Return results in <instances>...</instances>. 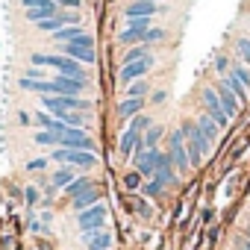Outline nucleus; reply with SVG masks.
Listing matches in <instances>:
<instances>
[{"instance_id": "8", "label": "nucleus", "mask_w": 250, "mask_h": 250, "mask_svg": "<svg viewBox=\"0 0 250 250\" xmlns=\"http://www.w3.org/2000/svg\"><path fill=\"white\" fill-rule=\"evenodd\" d=\"M153 65H156L153 56H145V59L130 62V65H121V71H118V83H121V85H130V83H136V80H145V77L150 74Z\"/></svg>"}, {"instance_id": "24", "label": "nucleus", "mask_w": 250, "mask_h": 250, "mask_svg": "<svg viewBox=\"0 0 250 250\" xmlns=\"http://www.w3.org/2000/svg\"><path fill=\"white\" fill-rule=\"evenodd\" d=\"M94 203H100V191H97V188H88V191H83V194H77V197L71 200V206H74L77 212H83V209H88V206H94Z\"/></svg>"}, {"instance_id": "5", "label": "nucleus", "mask_w": 250, "mask_h": 250, "mask_svg": "<svg viewBox=\"0 0 250 250\" xmlns=\"http://www.w3.org/2000/svg\"><path fill=\"white\" fill-rule=\"evenodd\" d=\"M200 106H203V112L218 124L221 130L229 127V115L224 112V106H221V100H218V91H215L212 85H203V88H200Z\"/></svg>"}, {"instance_id": "14", "label": "nucleus", "mask_w": 250, "mask_h": 250, "mask_svg": "<svg viewBox=\"0 0 250 250\" xmlns=\"http://www.w3.org/2000/svg\"><path fill=\"white\" fill-rule=\"evenodd\" d=\"M153 180H159L165 188H168V186H174V183L180 180V174L174 171V165H171V156H168L165 150H162V153H159V159H156V171H153Z\"/></svg>"}, {"instance_id": "42", "label": "nucleus", "mask_w": 250, "mask_h": 250, "mask_svg": "<svg viewBox=\"0 0 250 250\" xmlns=\"http://www.w3.org/2000/svg\"><path fill=\"white\" fill-rule=\"evenodd\" d=\"M53 3H56L59 9H71V12H77V9L83 6V0H53Z\"/></svg>"}, {"instance_id": "37", "label": "nucleus", "mask_w": 250, "mask_h": 250, "mask_svg": "<svg viewBox=\"0 0 250 250\" xmlns=\"http://www.w3.org/2000/svg\"><path fill=\"white\" fill-rule=\"evenodd\" d=\"M130 30H136V33H147L150 27H153V18H130V24H127Z\"/></svg>"}, {"instance_id": "31", "label": "nucleus", "mask_w": 250, "mask_h": 250, "mask_svg": "<svg viewBox=\"0 0 250 250\" xmlns=\"http://www.w3.org/2000/svg\"><path fill=\"white\" fill-rule=\"evenodd\" d=\"M62 27H65V24H62L59 12H56L53 18H42V21H36V30H39V33H50V36H53L56 30H62Z\"/></svg>"}, {"instance_id": "19", "label": "nucleus", "mask_w": 250, "mask_h": 250, "mask_svg": "<svg viewBox=\"0 0 250 250\" xmlns=\"http://www.w3.org/2000/svg\"><path fill=\"white\" fill-rule=\"evenodd\" d=\"M194 121H197V130L203 133V139H206L209 145H218V136H221V127H218V124H215L206 112H200Z\"/></svg>"}, {"instance_id": "29", "label": "nucleus", "mask_w": 250, "mask_h": 250, "mask_svg": "<svg viewBox=\"0 0 250 250\" xmlns=\"http://www.w3.org/2000/svg\"><path fill=\"white\" fill-rule=\"evenodd\" d=\"M121 183H124V188H127V191H133V194H136V191H142V186H145V177H142V174L133 168V171H127V174H124V180H121Z\"/></svg>"}, {"instance_id": "1", "label": "nucleus", "mask_w": 250, "mask_h": 250, "mask_svg": "<svg viewBox=\"0 0 250 250\" xmlns=\"http://www.w3.org/2000/svg\"><path fill=\"white\" fill-rule=\"evenodd\" d=\"M180 133H183V139H186V150H188V162H191V168H200L203 165V156L209 153V142L203 139V133L197 130V121L194 118H186L183 124H180Z\"/></svg>"}, {"instance_id": "15", "label": "nucleus", "mask_w": 250, "mask_h": 250, "mask_svg": "<svg viewBox=\"0 0 250 250\" xmlns=\"http://www.w3.org/2000/svg\"><path fill=\"white\" fill-rule=\"evenodd\" d=\"M159 12L156 0H130V6H124V18H153Z\"/></svg>"}, {"instance_id": "47", "label": "nucleus", "mask_w": 250, "mask_h": 250, "mask_svg": "<svg viewBox=\"0 0 250 250\" xmlns=\"http://www.w3.org/2000/svg\"><path fill=\"white\" fill-rule=\"evenodd\" d=\"M18 121H21V127H27V124H30V115H27V112H18Z\"/></svg>"}, {"instance_id": "43", "label": "nucleus", "mask_w": 250, "mask_h": 250, "mask_svg": "<svg viewBox=\"0 0 250 250\" xmlns=\"http://www.w3.org/2000/svg\"><path fill=\"white\" fill-rule=\"evenodd\" d=\"M47 162H50V159H44V156L30 159V162H27V171H44V168H47Z\"/></svg>"}, {"instance_id": "39", "label": "nucleus", "mask_w": 250, "mask_h": 250, "mask_svg": "<svg viewBox=\"0 0 250 250\" xmlns=\"http://www.w3.org/2000/svg\"><path fill=\"white\" fill-rule=\"evenodd\" d=\"M50 124H53V118L47 112H36V127L39 130H50Z\"/></svg>"}, {"instance_id": "26", "label": "nucleus", "mask_w": 250, "mask_h": 250, "mask_svg": "<svg viewBox=\"0 0 250 250\" xmlns=\"http://www.w3.org/2000/svg\"><path fill=\"white\" fill-rule=\"evenodd\" d=\"M145 56H150L147 44H133V47H127V50L121 53V65H130V62H139V59H145Z\"/></svg>"}, {"instance_id": "45", "label": "nucleus", "mask_w": 250, "mask_h": 250, "mask_svg": "<svg viewBox=\"0 0 250 250\" xmlns=\"http://www.w3.org/2000/svg\"><path fill=\"white\" fill-rule=\"evenodd\" d=\"M235 250H250V241H247V238H244V235H241V238H238V241H235Z\"/></svg>"}, {"instance_id": "16", "label": "nucleus", "mask_w": 250, "mask_h": 250, "mask_svg": "<svg viewBox=\"0 0 250 250\" xmlns=\"http://www.w3.org/2000/svg\"><path fill=\"white\" fill-rule=\"evenodd\" d=\"M139 150H142V133L124 130V133H121V142H118L121 159H133V153H139Z\"/></svg>"}, {"instance_id": "40", "label": "nucleus", "mask_w": 250, "mask_h": 250, "mask_svg": "<svg viewBox=\"0 0 250 250\" xmlns=\"http://www.w3.org/2000/svg\"><path fill=\"white\" fill-rule=\"evenodd\" d=\"M165 100H168V91H165V88H156V91H150V100H147V103H153V106H162Z\"/></svg>"}, {"instance_id": "6", "label": "nucleus", "mask_w": 250, "mask_h": 250, "mask_svg": "<svg viewBox=\"0 0 250 250\" xmlns=\"http://www.w3.org/2000/svg\"><path fill=\"white\" fill-rule=\"evenodd\" d=\"M106 218H109V209L103 203H94L83 212H77V227L80 232H94V229H106Z\"/></svg>"}, {"instance_id": "28", "label": "nucleus", "mask_w": 250, "mask_h": 250, "mask_svg": "<svg viewBox=\"0 0 250 250\" xmlns=\"http://www.w3.org/2000/svg\"><path fill=\"white\" fill-rule=\"evenodd\" d=\"M124 97H150L147 80H136V83H130V85H124Z\"/></svg>"}, {"instance_id": "36", "label": "nucleus", "mask_w": 250, "mask_h": 250, "mask_svg": "<svg viewBox=\"0 0 250 250\" xmlns=\"http://www.w3.org/2000/svg\"><path fill=\"white\" fill-rule=\"evenodd\" d=\"M168 39V33L162 30V27H150L147 33H145V44H156V42H165Z\"/></svg>"}, {"instance_id": "9", "label": "nucleus", "mask_w": 250, "mask_h": 250, "mask_svg": "<svg viewBox=\"0 0 250 250\" xmlns=\"http://www.w3.org/2000/svg\"><path fill=\"white\" fill-rule=\"evenodd\" d=\"M47 68H53L56 74H65V77H80L85 80V71L77 59L65 56V53H47Z\"/></svg>"}, {"instance_id": "18", "label": "nucleus", "mask_w": 250, "mask_h": 250, "mask_svg": "<svg viewBox=\"0 0 250 250\" xmlns=\"http://www.w3.org/2000/svg\"><path fill=\"white\" fill-rule=\"evenodd\" d=\"M112 232L109 229H94V232H83V244L88 250H112Z\"/></svg>"}, {"instance_id": "13", "label": "nucleus", "mask_w": 250, "mask_h": 250, "mask_svg": "<svg viewBox=\"0 0 250 250\" xmlns=\"http://www.w3.org/2000/svg\"><path fill=\"white\" fill-rule=\"evenodd\" d=\"M212 88L218 91V100H221L224 112L229 115V121H235V118H238V112H241V103H238V97L229 91V85H227L224 80H215V85H212Z\"/></svg>"}, {"instance_id": "2", "label": "nucleus", "mask_w": 250, "mask_h": 250, "mask_svg": "<svg viewBox=\"0 0 250 250\" xmlns=\"http://www.w3.org/2000/svg\"><path fill=\"white\" fill-rule=\"evenodd\" d=\"M50 159H53V162H59V165H71V168H85V171L97 168V162H100L94 150H68V147H53Z\"/></svg>"}, {"instance_id": "34", "label": "nucleus", "mask_w": 250, "mask_h": 250, "mask_svg": "<svg viewBox=\"0 0 250 250\" xmlns=\"http://www.w3.org/2000/svg\"><path fill=\"white\" fill-rule=\"evenodd\" d=\"M235 53H238V59H241L244 65H250V36L235 39Z\"/></svg>"}, {"instance_id": "33", "label": "nucleus", "mask_w": 250, "mask_h": 250, "mask_svg": "<svg viewBox=\"0 0 250 250\" xmlns=\"http://www.w3.org/2000/svg\"><path fill=\"white\" fill-rule=\"evenodd\" d=\"M33 142H36V145H42V147H59V136H56V133H50V130H39Z\"/></svg>"}, {"instance_id": "41", "label": "nucleus", "mask_w": 250, "mask_h": 250, "mask_svg": "<svg viewBox=\"0 0 250 250\" xmlns=\"http://www.w3.org/2000/svg\"><path fill=\"white\" fill-rule=\"evenodd\" d=\"M24 200H27V206H36L39 203V188L36 186H27L24 188Z\"/></svg>"}, {"instance_id": "10", "label": "nucleus", "mask_w": 250, "mask_h": 250, "mask_svg": "<svg viewBox=\"0 0 250 250\" xmlns=\"http://www.w3.org/2000/svg\"><path fill=\"white\" fill-rule=\"evenodd\" d=\"M21 6H24V15L27 21H42V18H53L59 12V6L53 3V0H21Z\"/></svg>"}, {"instance_id": "4", "label": "nucleus", "mask_w": 250, "mask_h": 250, "mask_svg": "<svg viewBox=\"0 0 250 250\" xmlns=\"http://www.w3.org/2000/svg\"><path fill=\"white\" fill-rule=\"evenodd\" d=\"M59 53L77 59L80 65H94L97 62V50H94V39L85 33L80 42H71V44H59Z\"/></svg>"}, {"instance_id": "7", "label": "nucleus", "mask_w": 250, "mask_h": 250, "mask_svg": "<svg viewBox=\"0 0 250 250\" xmlns=\"http://www.w3.org/2000/svg\"><path fill=\"white\" fill-rule=\"evenodd\" d=\"M59 147H68V150H94V153H97V145H94V139L85 133V127H68V130L59 136Z\"/></svg>"}, {"instance_id": "20", "label": "nucleus", "mask_w": 250, "mask_h": 250, "mask_svg": "<svg viewBox=\"0 0 250 250\" xmlns=\"http://www.w3.org/2000/svg\"><path fill=\"white\" fill-rule=\"evenodd\" d=\"M83 36H85V27H83V24H74V27L56 30V33H53V42H56V44H71V42H80Z\"/></svg>"}, {"instance_id": "35", "label": "nucleus", "mask_w": 250, "mask_h": 250, "mask_svg": "<svg viewBox=\"0 0 250 250\" xmlns=\"http://www.w3.org/2000/svg\"><path fill=\"white\" fill-rule=\"evenodd\" d=\"M212 68H215V74H218V77H227V74H229V68H232V62H229V56H227V53H218V56H215V62H212Z\"/></svg>"}, {"instance_id": "30", "label": "nucleus", "mask_w": 250, "mask_h": 250, "mask_svg": "<svg viewBox=\"0 0 250 250\" xmlns=\"http://www.w3.org/2000/svg\"><path fill=\"white\" fill-rule=\"evenodd\" d=\"M118 42H121V44H127V47H133V44H145V33H136V30H130V27H124V30L118 33Z\"/></svg>"}, {"instance_id": "44", "label": "nucleus", "mask_w": 250, "mask_h": 250, "mask_svg": "<svg viewBox=\"0 0 250 250\" xmlns=\"http://www.w3.org/2000/svg\"><path fill=\"white\" fill-rule=\"evenodd\" d=\"M24 77H30V80H50V77H47V71H44V68H30V71H27V74H24Z\"/></svg>"}, {"instance_id": "25", "label": "nucleus", "mask_w": 250, "mask_h": 250, "mask_svg": "<svg viewBox=\"0 0 250 250\" xmlns=\"http://www.w3.org/2000/svg\"><path fill=\"white\" fill-rule=\"evenodd\" d=\"M50 180H53V188H65V186H71L77 180V174H74L71 165H59V171H53Z\"/></svg>"}, {"instance_id": "17", "label": "nucleus", "mask_w": 250, "mask_h": 250, "mask_svg": "<svg viewBox=\"0 0 250 250\" xmlns=\"http://www.w3.org/2000/svg\"><path fill=\"white\" fill-rule=\"evenodd\" d=\"M145 106H147V97H124V100L118 103V118H121V121H130V118L142 115Z\"/></svg>"}, {"instance_id": "46", "label": "nucleus", "mask_w": 250, "mask_h": 250, "mask_svg": "<svg viewBox=\"0 0 250 250\" xmlns=\"http://www.w3.org/2000/svg\"><path fill=\"white\" fill-rule=\"evenodd\" d=\"M212 218H215V212L212 209H203V224H212Z\"/></svg>"}, {"instance_id": "48", "label": "nucleus", "mask_w": 250, "mask_h": 250, "mask_svg": "<svg viewBox=\"0 0 250 250\" xmlns=\"http://www.w3.org/2000/svg\"><path fill=\"white\" fill-rule=\"evenodd\" d=\"M241 232H244V238L250 241V224H244V229H241Z\"/></svg>"}, {"instance_id": "11", "label": "nucleus", "mask_w": 250, "mask_h": 250, "mask_svg": "<svg viewBox=\"0 0 250 250\" xmlns=\"http://www.w3.org/2000/svg\"><path fill=\"white\" fill-rule=\"evenodd\" d=\"M159 147H153V150H139V153H133V168L145 177V180H153V171H156V159H159Z\"/></svg>"}, {"instance_id": "12", "label": "nucleus", "mask_w": 250, "mask_h": 250, "mask_svg": "<svg viewBox=\"0 0 250 250\" xmlns=\"http://www.w3.org/2000/svg\"><path fill=\"white\" fill-rule=\"evenodd\" d=\"M50 83H53V94H74V97H80L85 91V80H80V77L56 74V77H50Z\"/></svg>"}, {"instance_id": "49", "label": "nucleus", "mask_w": 250, "mask_h": 250, "mask_svg": "<svg viewBox=\"0 0 250 250\" xmlns=\"http://www.w3.org/2000/svg\"><path fill=\"white\" fill-rule=\"evenodd\" d=\"M159 3H165V0H159Z\"/></svg>"}, {"instance_id": "21", "label": "nucleus", "mask_w": 250, "mask_h": 250, "mask_svg": "<svg viewBox=\"0 0 250 250\" xmlns=\"http://www.w3.org/2000/svg\"><path fill=\"white\" fill-rule=\"evenodd\" d=\"M221 80L229 85V91L238 97V103H250V88H247V85H244V83H241L235 74H227V77H221Z\"/></svg>"}, {"instance_id": "38", "label": "nucleus", "mask_w": 250, "mask_h": 250, "mask_svg": "<svg viewBox=\"0 0 250 250\" xmlns=\"http://www.w3.org/2000/svg\"><path fill=\"white\" fill-rule=\"evenodd\" d=\"M229 74H235V77L250 88V71H247V65H232V68H229Z\"/></svg>"}, {"instance_id": "32", "label": "nucleus", "mask_w": 250, "mask_h": 250, "mask_svg": "<svg viewBox=\"0 0 250 250\" xmlns=\"http://www.w3.org/2000/svg\"><path fill=\"white\" fill-rule=\"evenodd\" d=\"M139 194H145L147 200H156V197H162V194H165V186H162L159 180H147V183L142 186V191H139Z\"/></svg>"}, {"instance_id": "22", "label": "nucleus", "mask_w": 250, "mask_h": 250, "mask_svg": "<svg viewBox=\"0 0 250 250\" xmlns=\"http://www.w3.org/2000/svg\"><path fill=\"white\" fill-rule=\"evenodd\" d=\"M162 139H165V127H162V124H153V127L142 136V150H153V147H159Z\"/></svg>"}, {"instance_id": "23", "label": "nucleus", "mask_w": 250, "mask_h": 250, "mask_svg": "<svg viewBox=\"0 0 250 250\" xmlns=\"http://www.w3.org/2000/svg\"><path fill=\"white\" fill-rule=\"evenodd\" d=\"M88 188H94V180H91V177H77L71 186H65V188H62V194L74 200L77 194H83V191H88Z\"/></svg>"}, {"instance_id": "3", "label": "nucleus", "mask_w": 250, "mask_h": 250, "mask_svg": "<svg viewBox=\"0 0 250 250\" xmlns=\"http://www.w3.org/2000/svg\"><path fill=\"white\" fill-rule=\"evenodd\" d=\"M165 153L171 156V165H174V171H177L180 177L191 171V162H188V150H186V139H183V133H180V130H171V133H168V145H165Z\"/></svg>"}, {"instance_id": "27", "label": "nucleus", "mask_w": 250, "mask_h": 250, "mask_svg": "<svg viewBox=\"0 0 250 250\" xmlns=\"http://www.w3.org/2000/svg\"><path fill=\"white\" fill-rule=\"evenodd\" d=\"M153 124H156V121H153L150 115H145V112H142V115L130 118V124H127V130H133V133H142V136H145V133H147V130L153 127Z\"/></svg>"}]
</instances>
